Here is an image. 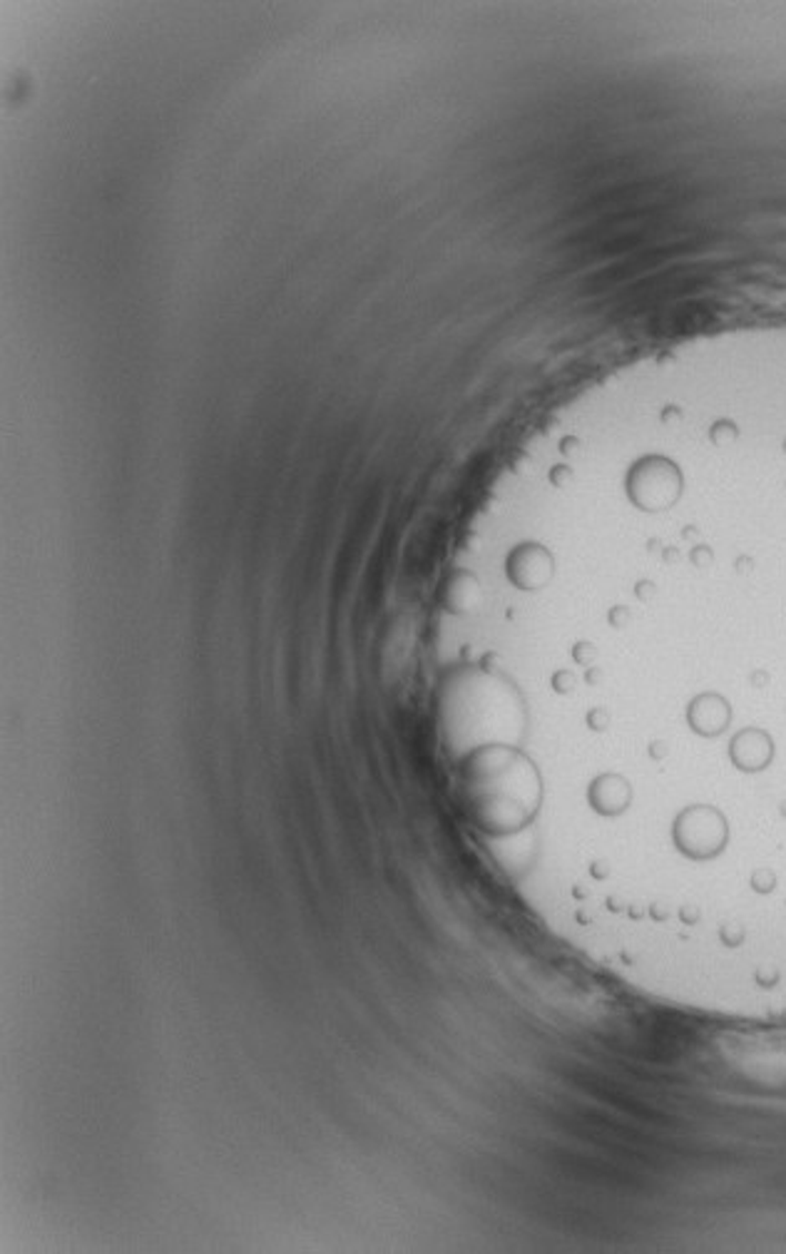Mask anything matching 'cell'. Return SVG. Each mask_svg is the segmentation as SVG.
Returning <instances> with one entry per match:
<instances>
[{"instance_id":"obj_1","label":"cell","mask_w":786,"mask_h":1254,"mask_svg":"<svg viewBox=\"0 0 786 1254\" xmlns=\"http://www.w3.org/2000/svg\"><path fill=\"white\" fill-rule=\"evenodd\" d=\"M633 787L625 777L605 772L593 779V785L587 789V799L597 815L603 817H619L623 811L633 805Z\"/></svg>"}]
</instances>
